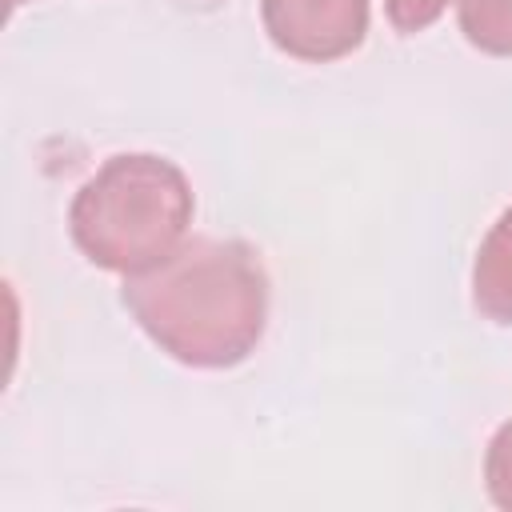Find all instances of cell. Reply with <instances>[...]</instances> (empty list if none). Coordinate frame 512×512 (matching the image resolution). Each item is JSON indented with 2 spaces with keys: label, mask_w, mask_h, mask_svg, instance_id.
<instances>
[{
  "label": "cell",
  "mask_w": 512,
  "mask_h": 512,
  "mask_svg": "<svg viewBox=\"0 0 512 512\" xmlns=\"http://www.w3.org/2000/svg\"><path fill=\"white\" fill-rule=\"evenodd\" d=\"M484 484L496 508L512 512V420L496 428V436L488 440L484 452Z\"/></svg>",
  "instance_id": "obj_6"
},
{
  "label": "cell",
  "mask_w": 512,
  "mask_h": 512,
  "mask_svg": "<svg viewBox=\"0 0 512 512\" xmlns=\"http://www.w3.org/2000/svg\"><path fill=\"white\" fill-rule=\"evenodd\" d=\"M192 224L188 176L152 152L108 156L72 196L68 228L76 248L108 272L132 276L184 244Z\"/></svg>",
  "instance_id": "obj_2"
},
{
  "label": "cell",
  "mask_w": 512,
  "mask_h": 512,
  "mask_svg": "<svg viewBox=\"0 0 512 512\" xmlns=\"http://www.w3.org/2000/svg\"><path fill=\"white\" fill-rule=\"evenodd\" d=\"M124 308L188 368H232L268 324V276L252 244L192 236L160 264L124 276Z\"/></svg>",
  "instance_id": "obj_1"
},
{
  "label": "cell",
  "mask_w": 512,
  "mask_h": 512,
  "mask_svg": "<svg viewBox=\"0 0 512 512\" xmlns=\"http://www.w3.org/2000/svg\"><path fill=\"white\" fill-rule=\"evenodd\" d=\"M460 32L488 56H512V0H456Z\"/></svg>",
  "instance_id": "obj_5"
},
{
  "label": "cell",
  "mask_w": 512,
  "mask_h": 512,
  "mask_svg": "<svg viewBox=\"0 0 512 512\" xmlns=\"http://www.w3.org/2000/svg\"><path fill=\"white\" fill-rule=\"evenodd\" d=\"M472 300L488 320L512 324V208H504L480 240L472 264Z\"/></svg>",
  "instance_id": "obj_4"
},
{
  "label": "cell",
  "mask_w": 512,
  "mask_h": 512,
  "mask_svg": "<svg viewBox=\"0 0 512 512\" xmlns=\"http://www.w3.org/2000/svg\"><path fill=\"white\" fill-rule=\"evenodd\" d=\"M448 4H452V0H384L388 20H392L400 32H424V28H432V24L444 16Z\"/></svg>",
  "instance_id": "obj_7"
},
{
  "label": "cell",
  "mask_w": 512,
  "mask_h": 512,
  "mask_svg": "<svg viewBox=\"0 0 512 512\" xmlns=\"http://www.w3.org/2000/svg\"><path fill=\"white\" fill-rule=\"evenodd\" d=\"M268 40L308 64H328L364 44L368 0H260Z\"/></svg>",
  "instance_id": "obj_3"
}]
</instances>
